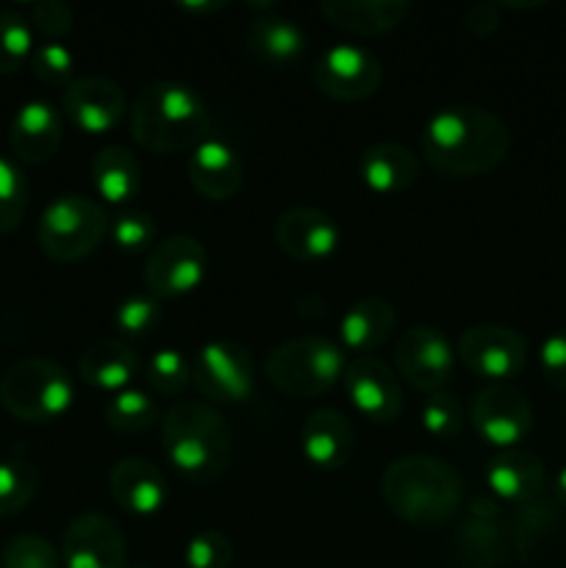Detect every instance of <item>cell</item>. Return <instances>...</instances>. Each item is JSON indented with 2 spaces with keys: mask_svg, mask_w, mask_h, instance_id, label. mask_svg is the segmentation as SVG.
<instances>
[{
  "mask_svg": "<svg viewBox=\"0 0 566 568\" xmlns=\"http://www.w3.org/2000/svg\"><path fill=\"white\" fill-rule=\"evenodd\" d=\"M511 150L505 120L483 105L458 103L438 109L420 136L422 159L444 178H477L497 170Z\"/></svg>",
  "mask_w": 566,
  "mask_h": 568,
  "instance_id": "cell-1",
  "label": "cell"
},
{
  "mask_svg": "<svg viewBox=\"0 0 566 568\" xmlns=\"http://www.w3.org/2000/svg\"><path fill=\"white\" fill-rule=\"evenodd\" d=\"M381 497L397 519L416 527H438L464 505V477L433 455H403L383 471Z\"/></svg>",
  "mask_w": 566,
  "mask_h": 568,
  "instance_id": "cell-2",
  "label": "cell"
},
{
  "mask_svg": "<svg viewBox=\"0 0 566 568\" xmlns=\"http://www.w3.org/2000/svg\"><path fill=\"white\" fill-rule=\"evenodd\" d=\"M131 136L142 150L155 155L194 150L209 136V105L186 83L155 81L133 98Z\"/></svg>",
  "mask_w": 566,
  "mask_h": 568,
  "instance_id": "cell-3",
  "label": "cell"
},
{
  "mask_svg": "<svg viewBox=\"0 0 566 568\" xmlns=\"http://www.w3.org/2000/svg\"><path fill=\"white\" fill-rule=\"evenodd\" d=\"M161 442L170 464L194 483H209L228 469L233 438L225 416L209 403L186 399L166 410Z\"/></svg>",
  "mask_w": 566,
  "mask_h": 568,
  "instance_id": "cell-4",
  "label": "cell"
},
{
  "mask_svg": "<svg viewBox=\"0 0 566 568\" xmlns=\"http://www.w3.org/2000/svg\"><path fill=\"white\" fill-rule=\"evenodd\" d=\"M347 369L342 344L325 336H303L283 342L266 355V381L294 399H314L331 392Z\"/></svg>",
  "mask_w": 566,
  "mask_h": 568,
  "instance_id": "cell-5",
  "label": "cell"
},
{
  "mask_svg": "<svg viewBox=\"0 0 566 568\" xmlns=\"http://www.w3.org/2000/svg\"><path fill=\"white\" fill-rule=\"evenodd\" d=\"M75 399L70 372L50 358L14 361L0 375V405L28 425H48L64 416Z\"/></svg>",
  "mask_w": 566,
  "mask_h": 568,
  "instance_id": "cell-6",
  "label": "cell"
},
{
  "mask_svg": "<svg viewBox=\"0 0 566 568\" xmlns=\"http://www.w3.org/2000/svg\"><path fill=\"white\" fill-rule=\"evenodd\" d=\"M105 209L83 194L55 197L39 216L37 239L42 253L59 264H78L89 258L109 236Z\"/></svg>",
  "mask_w": 566,
  "mask_h": 568,
  "instance_id": "cell-7",
  "label": "cell"
},
{
  "mask_svg": "<svg viewBox=\"0 0 566 568\" xmlns=\"http://www.w3.org/2000/svg\"><path fill=\"white\" fill-rule=\"evenodd\" d=\"M205 270H209V253L203 242L186 233H175L150 250L142 272L144 292L153 300L186 297L203 283Z\"/></svg>",
  "mask_w": 566,
  "mask_h": 568,
  "instance_id": "cell-8",
  "label": "cell"
},
{
  "mask_svg": "<svg viewBox=\"0 0 566 568\" xmlns=\"http://www.w3.org/2000/svg\"><path fill=\"white\" fill-rule=\"evenodd\" d=\"M192 383L211 403H247L255 392L253 355L236 342H209L194 355Z\"/></svg>",
  "mask_w": 566,
  "mask_h": 568,
  "instance_id": "cell-9",
  "label": "cell"
},
{
  "mask_svg": "<svg viewBox=\"0 0 566 568\" xmlns=\"http://www.w3.org/2000/svg\"><path fill=\"white\" fill-rule=\"evenodd\" d=\"M381 83V59L361 44H333L314 64V87L336 103H364Z\"/></svg>",
  "mask_w": 566,
  "mask_h": 568,
  "instance_id": "cell-10",
  "label": "cell"
},
{
  "mask_svg": "<svg viewBox=\"0 0 566 568\" xmlns=\"http://www.w3.org/2000/svg\"><path fill=\"white\" fill-rule=\"evenodd\" d=\"M469 419L477 436L503 453V449H516L530 436L533 408L519 388L508 383H492L475 394Z\"/></svg>",
  "mask_w": 566,
  "mask_h": 568,
  "instance_id": "cell-11",
  "label": "cell"
},
{
  "mask_svg": "<svg viewBox=\"0 0 566 568\" xmlns=\"http://www.w3.org/2000/svg\"><path fill=\"white\" fill-rule=\"evenodd\" d=\"M455 349L442 331L436 327H408L397 338L394 347V364L397 375L411 388L425 394H438L447 388L455 375Z\"/></svg>",
  "mask_w": 566,
  "mask_h": 568,
  "instance_id": "cell-12",
  "label": "cell"
},
{
  "mask_svg": "<svg viewBox=\"0 0 566 568\" xmlns=\"http://www.w3.org/2000/svg\"><path fill=\"white\" fill-rule=\"evenodd\" d=\"M455 358H461V364L483 381L508 383L525 369L527 344L511 327L475 325L461 333Z\"/></svg>",
  "mask_w": 566,
  "mask_h": 568,
  "instance_id": "cell-13",
  "label": "cell"
},
{
  "mask_svg": "<svg viewBox=\"0 0 566 568\" xmlns=\"http://www.w3.org/2000/svg\"><path fill=\"white\" fill-rule=\"evenodd\" d=\"M508 549L511 538L499 505L486 497L472 499L453 538L455 564L461 568H505Z\"/></svg>",
  "mask_w": 566,
  "mask_h": 568,
  "instance_id": "cell-14",
  "label": "cell"
},
{
  "mask_svg": "<svg viewBox=\"0 0 566 568\" xmlns=\"http://www.w3.org/2000/svg\"><path fill=\"white\" fill-rule=\"evenodd\" d=\"M64 568H128V544L114 519L89 510L67 525L61 538Z\"/></svg>",
  "mask_w": 566,
  "mask_h": 568,
  "instance_id": "cell-15",
  "label": "cell"
},
{
  "mask_svg": "<svg viewBox=\"0 0 566 568\" xmlns=\"http://www.w3.org/2000/svg\"><path fill=\"white\" fill-rule=\"evenodd\" d=\"M344 392L364 419L392 425L403 414V388L383 361L372 355L350 358L344 369Z\"/></svg>",
  "mask_w": 566,
  "mask_h": 568,
  "instance_id": "cell-16",
  "label": "cell"
},
{
  "mask_svg": "<svg viewBox=\"0 0 566 568\" xmlns=\"http://www.w3.org/2000/svg\"><path fill=\"white\" fill-rule=\"evenodd\" d=\"M128 100L117 81L103 75L75 78L61 92V114L89 136L111 131L125 116Z\"/></svg>",
  "mask_w": 566,
  "mask_h": 568,
  "instance_id": "cell-17",
  "label": "cell"
},
{
  "mask_svg": "<svg viewBox=\"0 0 566 568\" xmlns=\"http://www.w3.org/2000/svg\"><path fill=\"white\" fill-rule=\"evenodd\" d=\"M275 242L289 258L316 264V261H325L336 253L342 231H338L336 220L325 211L297 205V209H289L277 216Z\"/></svg>",
  "mask_w": 566,
  "mask_h": 568,
  "instance_id": "cell-18",
  "label": "cell"
},
{
  "mask_svg": "<svg viewBox=\"0 0 566 568\" xmlns=\"http://www.w3.org/2000/svg\"><path fill=\"white\" fill-rule=\"evenodd\" d=\"M189 183L194 192L214 203H225L239 194L244 181L242 155L231 142L220 136H205L189 155Z\"/></svg>",
  "mask_w": 566,
  "mask_h": 568,
  "instance_id": "cell-19",
  "label": "cell"
},
{
  "mask_svg": "<svg viewBox=\"0 0 566 568\" xmlns=\"http://www.w3.org/2000/svg\"><path fill=\"white\" fill-rule=\"evenodd\" d=\"M303 458L320 471H338L347 466L355 449V430L344 414L333 408L314 410L300 430Z\"/></svg>",
  "mask_w": 566,
  "mask_h": 568,
  "instance_id": "cell-20",
  "label": "cell"
},
{
  "mask_svg": "<svg viewBox=\"0 0 566 568\" xmlns=\"http://www.w3.org/2000/svg\"><path fill=\"white\" fill-rule=\"evenodd\" d=\"M109 491L122 510L133 516H155L170 499L164 475L144 458H122L111 466Z\"/></svg>",
  "mask_w": 566,
  "mask_h": 568,
  "instance_id": "cell-21",
  "label": "cell"
},
{
  "mask_svg": "<svg viewBox=\"0 0 566 568\" xmlns=\"http://www.w3.org/2000/svg\"><path fill=\"white\" fill-rule=\"evenodd\" d=\"M64 139L59 111L44 100H31L14 114L9 128L11 153L26 164H44L53 159Z\"/></svg>",
  "mask_w": 566,
  "mask_h": 568,
  "instance_id": "cell-22",
  "label": "cell"
},
{
  "mask_svg": "<svg viewBox=\"0 0 566 568\" xmlns=\"http://www.w3.org/2000/svg\"><path fill=\"white\" fill-rule=\"evenodd\" d=\"M486 486L499 503L525 505L544 494V464L530 449H503L486 466Z\"/></svg>",
  "mask_w": 566,
  "mask_h": 568,
  "instance_id": "cell-23",
  "label": "cell"
},
{
  "mask_svg": "<svg viewBox=\"0 0 566 568\" xmlns=\"http://www.w3.org/2000/svg\"><path fill=\"white\" fill-rule=\"evenodd\" d=\"M320 14L353 37H383L408 20L411 6L405 0H331L320 6Z\"/></svg>",
  "mask_w": 566,
  "mask_h": 568,
  "instance_id": "cell-24",
  "label": "cell"
},
{
  "mask_svg": "<svg viewBox=\"0 0 566 568\" xmlns=\"http://www.w3.org/2000/svg\"><path fill=\"white\" fill-rule=\"evenodd\" d=\"M244 44L259 64L283 70V67H294L303 59L309 33L283 14H261L247 26Z\"/></svg>",
  "mask_w": 566,
  "mask_h": 568,
  "instance_id": "cell-25",
  "label": "cell"
},
{
  "mask_svg": "<svg viewBox=\"0 0 566 568\" xmlns=\"http://www.w3.org/2000/svg\"><path fill=\"white\" fill-rule=\"evenodd\" d=\"M358 175L370 192L383 197L408 192L420 181V159L400 142H377L361 153Z\"/></svg>",
  "mask_w": 566,
  "mask_h": 568,
  "instance_id": "cell-26",
  "label": "cell"
},
{
  "mask_svg": "<svg viewBox=\"0 0 566 568\" xmlns=\"http://www.w3.org/2000/svg\"><path fill=\"white\" fill-rule=\"evenodd\" d=\"M397 325V311L383 297H364L344 311L338 322V344L344 353H355V358L370 355L392 338Z\"/></svg>",
  "mask_w": 566,
  "mask_h": 568,
  "instance_id": "cell-27",
  "label": "cell"
},
{
  "mask_svg": "<svg viewBox=\"0 0 566 568\" xmlns=\"http://www.w3.org/2000/svg\"><path fill=\"white\" fill-rule=\"evenodd\" d=\"M139 372V358L120 338H98L78 358V377L100 392H125Z\"/></svg>",
  "mask_w": 566,
  "mask_h": 568,
  "instance_id": "cell-28",
  "label": "cell"
},
{
  "mask_svg": "<svg viewBox=\"0 0 566 568\" xmlns=\"http://www.w3.org/2000/svg\"><path fill=\"white\" fill-rule=\"evenodd\" d=\"M92 183L100 200L111 205L131 203L142 186V166L122 144H105L92 159Z\"/></svg>",
  "mask_w": 566,
  "mask_h": 568,
  "instance_id": "cell-29",
  "label": "cell"
},
{
  "mask_svg": "<svg viewBox=\"0 0 566 568\" xmlns=\"http://www.w3.org/2000/svg\"><path fill=\"white\" fill-rule=\"evenodd\" d=\"M560 505L555 503V497L547 494H538L536 499L525 505H516V514L511 519V547L519 555L522 560H530L538 549L544 547L549 536L555 532V527L560 525Z\"/></svg>",
  "mask_w": 566,
  "mask_h": 568,
  "instance_id": "cell-30",
  "label": "cell"
},
{
  "mask_svg": "<svg viewBox=\"0 0 566 568\" xmlns=\"http://www.w3.org/2000/svg\"><path fill=\"white\" fill-rule=\"evenodd\" d=\"M39 491V471L31 460H0V516H17L33 503Z\"/></svg>",
  "mask_w": 566,
  "mask_h": 568,
  "instance_id": "cell-31",
  "label": "cell"
},
{
  "mask_svg": "<svg viewBox=\"0 0 566 568\" xmlns=\"http://www.w3.org/2000/svg\"><path fill=\"white\" fill-rule=\"evenodd\" d=\"M105 425L114 433H144L155 422V405L139 388H125V392L111 394L105 403Z\"/></svg>",
  "mask_w": 566,
  "mask_h": 568,
  "instance_id": "cell-32",
  "label": "cell"
},
{
  "mask_svg": "<svg viewBox=\"0 0 566 568\" xmlns=\"http://www.w3.org/2000/svg\"><path fill=\"white\" fill-rule=\"evenodd\" d=\"M33 53L31 22L20 11H0V75H14Z\"/></svg>",
  "mask_w": 566,
  "mask_h": 568,
  "instance_id": "cell-33",
  "label": "cell"
},
{
  "mask_svg": "<svg viewBox=\"0 0 566 568\" xmlns=\"http://www.w3.org/2000/svg\"><path fill=\"white\" fill-rule=\"evenodd\" d=\"M0 566L3 568H61V555L48 538L37 532H20L9 538L0 552Z\"/></svg>",
  "mask_w": 566,
  "mask_h": 568,
  "instance_id": "cell-34",
  "label": "cell"
},
{
  "mask_svg": "<svg viewBox=\"0 0 566 568\" xmlns=\"http://www.w3.org/2000/svg\"><path fill=\"white\" fill-rule=\"evenodd\" d=\"M148 383L164 397H175L192 383V361L181 349H159L148 361Z\"/></svg>",
  "mask_w": 566,
  "mask_h": 568,
  "instance_id": "cell-35",
  "label": "cell"
},
{
  "mask_svg": "<svg viewBox=\"0 0 566 568\" xmlns=\"http://www.w3.org/2000/svg\"><path fill=\"white\" fill-rule=\"evenodd\" d=\"M28 209V186L22 172L0 155V233L20 227Z\"/></svg>",
  "mask_w": 566,
  "mask_h": 568,
  "instance_id": "cell-36",
  "label": "cell"
},
{
  "mask_svg": "<svg viewBox=\"0 0 566 568\" xmlns=\"http://www.w3.org/2000/svg\"><path fill=\"white\" fill-rule=\"evenodd\" d=\"M161 320V305L150 294H133V297L122 300L117 305L114 325L122 336L128 338H144L155 331Z\"/></svg>",
  "mask_w": 566,
  "mask_h": 568,
  "instance_id": "cell-37",
  "label": "cell"
},
{
  "mask_svg": "<svg viewBox=\"0 0 566 568\" xmlns=\"http://www.w3.org/2000/svg\"><path fill=\"white\" fill-rule=\"evenodd\" d=\"M109 236L114 247L122 250V253H139V250L150 247L155 239L153 216L139 209L122 211V214H117L109 222Z\"/></svg>",
  "mask_w": 566,
  "mask_h": 568,
  "instance_id": "cell-38",
  "label": "cell"
},
{
  "mask_svg": "<svg viewBox=\"0 0 566 568\" xmlns=\"http://www.w3.org/2000/svg\"><path fill=\"white\" fill-rule=\"evenodd\" d=\"M31 70L48 87L67 89L72 83V72H75V55L70 53L67 44L44 42L39 48H33Z\"/></svg>",
  "mask_w": 566,
  "mask_h": 568,
  "instance_id": "cell-39",
  "label": "cell"
},
{
  "mask_svg": "<svg viewBox=\"0 0 566 568\" xmlns=\"http://www.w3.org/2000/svg\"><path fill=\"white\" fill-rule=\"evenodd\" d=\"M422 425L436 438H455L464 430V408L458 397L447 392L431 394L422 405Z\"/></svg>",
  "mask_w": 566,
  "mask_h": 568,
  "instance_id": "cell-40",
  "label": "cell"
},
{
  "mask_svg": "<svg viewBox=\"0 0 566 568\" xmlns=\"http://www.w3.org/2000/svg\"><path fill=\"white\" fill-rule=\"evenodd\" d=\"M233 547L220 530H200L183 549L186 568H231Z\"/></svg>",
  "mask_w": 566,
  "mask_h": 568,
  "instance_id": "cell-41",
  "label": "cell"
},
{
  "mask_svg": "<svg viewBox=\"0 0 566 568\" xmlns=\"http://www.w3.org/2000/svg\"><path fill=\"white\" fill-rule=\"evenodd\" d=\"M72 26H75V14L61 0H42V3L31 6V28H37L50 42L59 37H67L72 31Z\"/></svg>",
  "mask_w": 566,
  "mask_h": 568,
  "instance_id": "cell-42",
  "label": "cell"
},
{
  "mask_svg": "<svg viewBox=\"0 0 566 568\" xmlns=\"http://www.w3.org/2000/svg\"><path fill=\"white\" fill-rule=\"evenodd\" d=\"M538 366L549 388L566 392V331H555L544 338L538 349Z\"/></svg>",
  "mask_w": 566,
  "mask_h": 568,
  "instance_id": "cell-43",
  "label": "cell"
},
{
  "mask_svg": "<svg viewBox=\"0 0 566 568\" xmlns=\"http://www.w3.org/2000/svg\"><path fill=\"white\" fill-rule=\"evenodd\" d=\"M464 28L472 37H492L499 28V6L494 3H472L464 9Z\"/></svg>",
  "mask_w": 566,
  "mask_h": 568,
  "instance_id": "cell-44",
  "label": "cell"
},
{
  "mask_svg": "<svg viewBox=\"0 0 566 568\" xmlns=\"http://www.w3.org/2000/svg\"><path fill=\"white\" fill-rule=\"evenodd\" d=\"M553 497H555V503L560 505V510H566V466L558 471V477H555Z\"/></svg>",
  "mask_w": 566,
  "mask_h": 568,
  "instance_id": "cell-45",
  "label": "cell"
},
{
  "mask_svg": "<svg viewBox=\"0 0 566 568\" xmlns=\"http://www.w3.org/2000/svg\"><path fill=\"white\" fill-rule=\"evenodd\" d=\"M133 568H144V566H133Z\"/></svg>",
  "mask_w": 566,
  "mask_h": 568,
  "instance_id": "cell-46",
  "label": "cell"
}]
</instances>
